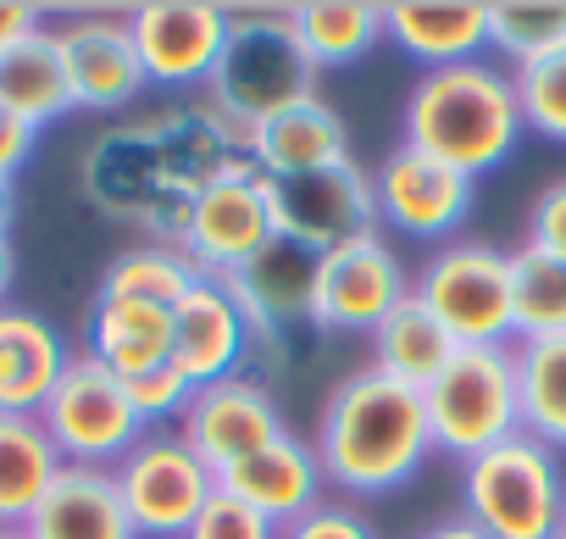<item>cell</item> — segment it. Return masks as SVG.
I'll return each instance as SVG.
<instances>
[{"mask_svg":"<svg viewBox=\"0 0 566 539\" xmlns=\"http://www.w3.org/2000/svg\"><path fill=\"white\" fill-rule=\"evenodd\" d=\"M516 395H522V434L566 456V334L516 345Z\"/></svg>","mask_w":566,"mask_h":539,"instance_id":"f546056e","label":"cell"},{"mask_svg":"<svg viewBox=\"0 0 566 539\" xmlns=\"http://www.w3.org/2000/svg\"><path fill=\"white\" fill-rule=\"evenodd\" d=\"M40 29H51L45 23V7H34V0H0V56H12Z\"/></svg>","mask_w":566,"mask_h":539,"instance_id":"74e56055","label":"cell"},{"mask_svg":"<svg viewBox=\"0 0 566 539\" xmlns=\"http://www.w3.org/2000/svg\"><path fill=\"white\" fill-rule=\"evenodd\" d=\"M560 539H566V533H560Z\"/></svg>","mask_w":566,"mask_h":539,"instance_id":"f6af8a7d","label":"cell"},{"mask_svg":"<svg viewBox=\"0 0 566 539\" xmlns=\"http://www.w3.org/2000/svg\"><path fill=\"white\" fill-rule=\"evenodd\" d=\"M12 228V189H0V234Z\"/></svg>","mask_w":566,"mask_h":539,"instance_id":"b9f144b4","label":"cell"},{"mask_svg":"<svg viewBox=\"0 0 566 539\" xmlns=\"http://www.w3.org/2000/svg\"><path fill=\"white\" fill-rule=\"evenodd\" d=\"M128 29L156 90L200 95L228 45V7H217V0H139V7H128Z\"/></svg>","mask_w":566,"mask_h":539,"instance_id":"4fadbf2b","label":"cell"},{"mask_svg":"<svg viewBox=\"0 0 566 539\" xmlns=\"http://www.w3.org/2000/svg\"><path fill=\"white\" fill-rule=\"evenodd\" d=\"M312 450H317L328 489L339 500H356V506L406 489L439 456L422 390L378 373L373 362L345 373L328 390L317 428H312Z\"/></svg>","mask_w":566,"mask_h":539,"instance_id":"7a4b0ae2","label":"cell"},{"mask_svg":"<svg viewBox=\"0 0 566 539\" xmlns=\"http://www.w3.org/2000/svg\"><path fill=\"white\" fill-rule=\"evenodd\" d=\"M367 345H373V367L389 373V379H400V384H411V390H428V384L444 373V362L461 351L417 296H406V301L367 334Z\"/></svg>","mask_w":566,"mask_h":539,"instance_id":"4316f807","label":"cell"},{"mask_svg":"<svg viewBox=\"0 0 566 539\" xmlns=\"http://www.w3.org/2000/svg\"><path fill=\"white\" fill-rule=\"evenodd\" d=\"M117 495L139 539H184L206 500L217 495V473L184 445L178 428H150L117 467Z\"/></svg>","mask_w":566,"mask_h":539,"instance_id":"30bf717a","label":"cell"},{"mask_svg":"<svg viewBox=\"0 0 566 539\" xmlns=\"http://www.w3.org/2000/svg\"><path fill=\"white\" fill-rule=\"evenodd\" d=\"M516 101H522V123L527 134L566 145V51L533 62L516 73Z\"/></svg>","mask_w":566,"mask_h":539,"instance_id":"d6a6232c","label":"cell"},{"mask_svg":"<svg viewBox=\"0 0 566 539\" xmlns=\"http://www.w3.org/2000/svg\"><path fill=\"white\" fill-rule=\"evenodd\" d=\"M228 162L233 151L189 95L178 106L106 123L78 162V189L101 217L139 228L150 245H178L195 200L222 178Z\"/></svg>","mask_w":566,"mask_h":539,"instance_id":"6da1fadb","label":"cell"},{"mask_svg":"<svg viewBox=\"0 0 566 539\" xmlns=\"http://www.w3.org/2000/svg\"><path fill=\"white\" fill-rule=\"evenodd\" d=\"M277 539H384V533H378V522H373L356 500L328 495V500H317L312 511H301L295 522H283Z\"/></svg>","mask_w":566,"mask_h":539,"instance_id":"e575fe53","label":"cell"},{"mask_svg":"<svg viewBox=\"0 0 566 539\" xmlns=\"http://www.w3.org/2000/svg\"><path fill=\"white\" fill-rule=\"evenodd\" d=\"M84 351L117 379H139L172 356V312L145 301H95L84 323Z\"/></svg>","mask_w":566,"mask_h":539,"instance_id":"cb8c5ba5","label":"cell"},{"mask_svg":"<svg viewBox=\"0 0 566 539\" xmlns=\"http://www.w3.org/2000/svg\"><path fill=\"white\" fill-rule=\"evenodd\" d=\"M0 539H29L23 528H0Z\"/></svg>","mask_w":566,"mask_h":539,"instance_id":"7bdbcfd3","label":"cell"},{"mask_svg":"<svg viewBox=\"0 0 566 539\" xmlns=\"http://www.w3.org/2000/svg\"><path fill=\"white\" fill-rule=\"evenodd\" d=\"M566 334V261L522 245L511 250V340Z\"/></svg>","mask_w":566,"mask_h":539,"instance_id":"4dcf8cb0","label":"cell"},{"mask_svg":"<svg viewBox=\"0 0 566 539\" xmlns=\"http://www.w3.org/2000/svg\"><path fill=\"white\" fill-rule=\"evenodd\" d=\"M411 296L439 318L455 345H516L511 340V250L489 239H450L422 256Z\"/></svg>","mask_w":566,"mask_h":539,"instance_id":"52a82bcc","label":"cell"},{"mask_svg":"<svg viewBox=\"0 0 566 539\" xmlns=\"http://www.w3.org/2000/svg\"><path fill=\"white\" fill-rule=\"evenodd\" d=\"M34 128L29 123H18V117H7L0 112V189H12V178L29 167V156H34Z\"/></svg>","mask_w":566,"mask_h":539,"instance_id":"f35d334b","label":"cell"},{"mask_svg":"<svg viewBox=\"0 0 566 539\" xmlns=\"http://www.w3.org/2000/svg\"><path fill=\"white\" fill-rule=\"evenodd\" d=\"M250 162L261 167V178L283 184V178H306V173L345 167L356 156H350V128H345L339 106L317 90V95H306L295 106L272 112L266 123H255Z\"/></svg>","mask_w":566,"mask_h":539,"instance_id":"d6986e66","label":"cell"},{"mask_svg":"<svg viewBox=\"0 0 566 539\" xmlns=\"http://www.w3.org/2000/svg\"><path fill=\"white\" fill-rule=\"evenodd\" d=\"M433 450L450 462H472L511 434H522L516 395V345H461L444 373L422 390Z\"/></svg>","mask_w":566,"mask_h":539,"instance_id":"8992f818","label":"cell"},{"mask_svg":"<svg viewBox=\"0 0 566 539\" xmlns=\"http://www.w3.org/2000/svg\"><path fill=\"white\" fill-rule=\"evenodd\" d=\"M560 533H566V517H560Z\"/></svg>","mask_w":566,"mask_h":539,"instance_id":"ee69618b","label":"cell"},{"mask_svg":"<svg viewBox=\"0 0 566 539\" xmlns=\"http://www.w3.org/2000/svg\"><path fill=\"white\" fill-rule=\"evenodd\" d=\"M62 467L40 417H0V528H23Z\"/></svg>","mask_w":566,"mask_h":539,"instance_id":"83f0119b","label":"cell"},{"mask_svg":"<svg viewBox=\"0 0 566 539\" xmlns=\"http://www.w3.org/2000/svg\"><path fill=\"white\" fill-rule=\"evenodd\" d=\"M290 18H295V34H301L306 56L317 62V73L356 68L384 45L378 0H301V7H290Z\"/></svg>","mask_w":566,"mask_h":539,"instance_id":"484cf974","label":"cell"},{"mask_svg":"<svg viewBox=\"0 0 566 539\" xmlns=\"http://www.w3.org/2000/svg\"><path fill=\"white\" fill-rule=\"evenodd\" d=\"M384 40L422 73L478 62L489 51V0H389Z\"/></svg>","mask_w":566,"mask_h":539,"instance_id":"ffe728a7","label":"cell"},{"mask_svg":"<svg viewBox=\"0 0 566 539\" xmlns=\"http://www.w3.org/2000/svg\"><path fill=\"white\" fill-rule=\"evenodd\" d=\"M51 445L62 450L67 467H117L150 428L139 423L134 401H128V384L95 362L90 351H73L62 384L51 390L45 412H40Z\"/></svg>","mask_w":566,"mask_h":539,"instance_id":"ba28073f","label":"cell"},{"mask_svg":"<svg viewBox=\"0 0 566 539\" xmlns=\"http://www.w3.org/2000/svg\"><path fill=\"white\" fill-rule=\"evenodd\" d=\"M195 284H200V273H195V261L178 245L139 239V245H128V250H117L106 261V273L95 284V301H145V307H167L172 312Z\"/></svg>","mask_w":566,"mask_h":539,"instance_id":"f1b7e54d","label":"cell"},{"mask_svg":"<svg viewBox=\"0 0 566 539\" xmlns=\"http://www.w3.org/2000/svg\"><path fill=\"white\" fill-rule=\"evenodd\" d=\"M73 351L34 307H0V417H40Z\"/></svg>","mask_w":566,"mask_h":539,"instance_id":"44dd1931","label":"cell"},{"mask_svg":"<svg viewBox=\"0 0 566 539\" xmlns=\"http://www.w3.org/2000/svg\"><path fill=\"white\" fill-rule=\"evenodd\" d=\"M522 134L527 123L516 101V73L500 68L494 56L422 73L400 106V145L428 151L467 178L505 167Z\"/></svg>","mask_w":566,"mask_h":539,"instance_id":"3957f363","label":"cell"},{"mask_svg":"<svg viewBox=\"0 0 566 539\" xmlns=\"http://www.w3.org/2000/svg\"><path fill=\"white\" fill-rule=\"evenodd\" d=\"M461 517L483 539H560L566 517V462L533 434L461 462Z\"/></svg>","mask_w":566,"mask_h":539,"instance_id":"5b68a950","label":"cell"},{"mask_svg":"<svg viewBox=\"0 0 566 539\" xmlns=\"http://www.w3.org/2000/svg\"><path fill=\"white\" fill-rule=\"evenodd\" d=\"M522 245H533V250L566 261V173L549 178V184L533 195L527 222H522Z\"/></svg>","mask_w":566,"mask_h":539,"instance_id":"8d00e7d4","label":"cell"},{"mask_svg":"<svg viewBox=\"0 0 566 539\" xmlns=\"http://www.w3.org/2000/svg\"><path fill=\"white\" fill-rule=\"evenodd\" d=\"M56 51L67 68L73 112L117 117L150 90L134 29H128V7L123 12H67L56 23Z\"/></svg>","mask_w":566,"mask_h":539,"instance_id":"9a60e30c","label":"cell"},{"mask_svg":"<svg viewBox=\"0 0 566 539\" xmlns=\"http://www.w3.org/2000/svg\"><path fill=\"white\" fill-rule=\"evenodd\" d=\"M178 434L222 478L228 467L250 462L255 450H266L272 439L295 434V428H290V417H283V406H277V395L261 373H233L222 384L195 390L189 412L178 417Z\"/></svg>","mask_w":566,"mask_h":539,"instance_id":"2e32d148","label":"cell"},{"mask_svg":"<svg viewBox=\"0 0 566 539\" xmlns=\"http://www.w3.org/2000/svg\"><path fill=\"white\" fill-rule=\"evenodd\" d=\"M312 267H317L312 250H301L290 239H272L250 267L222 279L250 323V362H255V345L283 351L295 329H312Z\"/></svg>","mask_w":566,"mask_h":539,"instance_id":"e0dca14e","label":"cell"},{"mask_svg":"<svg viewBox=\"0 0 566 539\" xmlns=\"http://www.w3.org/2000/svg\"><path fill=\"white\" fill-rule=\"evenodd\" d=\"M317 79L323 73L306 56L290 7H228V45L200 95L244 123H266L272 112L317 95Z\"/></svg>","mask_w":566,"mask_h":539,"instance_id":"277c9868","label":"cell"},{"mask_svg":"<svg viewBox=\"0 0 566 539\" xmlns=\"http://www.w3.org/2000/svg\"><path fill=\"white\" fill-rule=\"evenodd\" d=\"M489 51L511 73L566 51V0H489Z\"/></svg>","mask_w":566,"mask_h":539,"instance_id":"1f68e13d","label":"cell"},{"mask_svg":"<svg viewBox=\"0 0 566 539\" xmlns=\"http://www.w3.org/2000/svg\"><path fill=\"white\" fill-rule=\"evenodd\" d=\"M233 500H244V506H255L266 522H295L301 511H312L317 500H328V478H323V467H317V450H312V439H301V434H283V439H272L266 450H255L250 462H239V467H228L222 478H217Z\"/></svg>","mask_w":566,"mask_h":539,"instance_id":"7402d4cb","label":"cell"},{"mask_svg":"<svg viewBox=\"0 0 566 539\" xmlns=\"http://www.w3.org/2000/svg\"><path fill=\"white\" fill-rule=\"evenodd\" d=\"M195 390L222 384L233 373H250V323L222 279H200L172 307V356H167Z\"/></svg>","mask_w":566,"mask_h":539,"instance_id":"ac0fdd59","label":"cell"},{"mask_svg":"<svg viewBox=\"0 0 566 539\" xmlns=\"http://www.w3.org/2000/svg\"><path fill=\"white\" fill-rule=\"evenodd\" d=\"M0 112L29 123L34 134L73 112V90H67L62 51H56V29H40L12 56H0Z\"/></svg>","mask_w":566,"mask_h":539,"instance_id":"d4e9b609","label":"cell"},{"mask_svg":"<svg viewBox=\"0 0 566 539\" xmlns=\"http://www.w3.org/2000/svg\"><path fill=\"white\" fill-rule=\"evenodd\" d=\"M12 284H18V250L12 234H0V307H12Z\"/></svg>","mask_w":566,"mask_h":539,"instance_id":"60d3db41","label":"cell"},{"mask_svg":"<svg viewBox=\"0 0 566 539\" xmlns=\"http://www.w3.org/2000/svg\"><path fill=\"white\" fill-rule=\"evenodd\" d=\"M411 539H483V533H478V522H467V517H439L433 528H422V533H411Z\"/></svg>","mask_w":566,"mask_h":539,"instance_id":"ab89813d","label":"cell"},{"mask_svg":"<svg viewBox=\"0 0 566 539\" xmlns=\"http://www.w3.org/2000/svg\"><path fill=\"white\" fill-rule=\"evenodd\" d=\"M411 296V273L395 256V245L378 234H361L350 245H334L312 267V329L334 340H367L400 301Z\"/></svg>","mask_w":566,"mask_h":539,"instance_id":"9c48e42d","label":"cell"},{"mask_svg":"<svg viewBox=\"0 0 566 539\" xmlns=\"http://www.w3.org/2000/svg\"><path fill=\"white\" fill-rule=\"evenodd\" d=\"M184 539H277V522H266L255 506L233 500V495L217 484V495L206 500V511L195 517V528H189Z\"/></svg>","mask_w":566,"mask_h":539,"instance_id":"d590c367","label":"cell"},{"mask_svg":"<svg viewBox=\"0 0 566 539\" xmlns=\"http://www.w3.org/2000/svg\"><path fill=\"white\" fill-rule=\"evenodd\" d=\"M123 384H128V401H134V412H139L145 428H178V417L195 401V384L172 362H161V367H150L139 379H123Z\"/></svg>","mask_w":566,"mask_h":539,"instance_id":"836d02e7","label":"cell"},{"mask_svg":"<svg viewBox=\"0 0 566 539\" xmlns=\"http://www.w3.org/2000/svg\"><path fill=\"white\" fill-rule=\"evenodd\" d=\"M266 195H272L277 239H290L312 256L350 245L361 234H378V189H373V173L361 162L306 173V178H283V184L266 178Z\"/></svg>","mask_w":566,"mask_h":539,"instance_id":"5bb4252c","label":"cell"},{"mask_svg":"<svg viewBox=\"0 0 566 539\" xmlns=\"http://www.w3.org/2000/svg\"><path fill=\"white\" fill-rule=\"evenodd\" d=\"M373 189H378V228L417 239L428 250L461 239V228L478 206V178H467L450 162L411 151V145H395L373 167Z\"/></svg>","mask_w":566,"mask_h":539,"instance_id":"7c38bea8","label":"cell"},{"mask_svg":"<svg viewBox=\"0 0 566 539\" xmlns=\"http://www.w3.org/2000/svg\"><path fill=\"white\" fill-rule=\"evenodd\" d=\"M272 239H277V228H272L266 178L250 156H233L222 167V178L195 200L178 250L195 261L200 279H233L239 267H250Z\"/></svg>","mask_w":566,"mask_h":539,"instance_id":"8fae6325","label":"cell"},{"mask_svg":"<svg viewBox=\"0 0 566 539\" xmlns=\"http://www.w3.org/2000/svg\"><path fill=\"white\" fill-rule=\"evenodd\" d=\"M29 539H139L128 506L117 495L112 467H62L34 517L23 522Z\"/></svg>","mask_w":566,"mask_h":539,"instance_id":"603a6c76","label":"cell"}]
</instances>
